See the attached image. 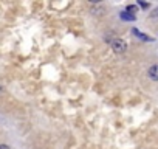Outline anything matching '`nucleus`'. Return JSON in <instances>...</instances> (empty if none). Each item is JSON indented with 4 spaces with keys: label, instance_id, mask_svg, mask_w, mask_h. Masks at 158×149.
Instances as JSON below:
<instances>
[{
    "label": "nucleus",
    "instance_id": "7",
    "mask_svg": "<svg viewBox=\"0 0 158 149\" xmlns=\"http://www.w3.org/2000/svg\"><path fill=\"white\" fill-rule=\"evenodd\" d=\"M0 149H11V147L6 146V144H0Z\"/></svg>",
    "mask_w": 158,
    "mask_h": 149
},
{
    "label": "nucleus",
    "instance_id": "6",
    "mask_svg": "<svg viewBox=\"0 0 158 149\" xmlns=\"http://www.w3.org/2000/svg\"><path fill=\"white\" fill-rule=\"evenodd\" d=\"M138 5H139L141 8H144V10H146V8H149V3H144V2H138Z\"/></svg>",
    "mask_w": 158,
    "mask_h": 149
},
{
    "label": "nucleus",
    "instance_id": "3",
    "mask_svg": "<svg viewBox=\"0 0 158 149\" xmlns=\"http://www.w3.org/2000/svg\"><path fill=\"white\" fill-rule=\"evenodd\" d=\"M119 17H121L123 20H132V22L136 19L135 16H132V14H130V13H127V11H123V13H119Z\"/></svg>",
    "mask_w": 158,
    "mask_h": 149
},
{
    "label": "nucleus",
    "instance_id": "5",
    "mask_svg": "<svg viewBox=\"0 0 158 149\" xmlns=\"http://www.w3.org/2000/svg\"><path fill=\"white\" fill-rule=\"evenodd\" d=\"M136 11H138V6H136V5H129V6H127V13H130L132 16H135Z\"/></svg>",
    "mask_w": 158,
    "mask_h": 149
},
{
    "label": "nucleus",
    "instance_id": "9",
    "mask_svg": "<svg viewBox=\"0 0 158 149\" xmlns=\"http://www.w3.org/2000/svg\"><path fill=\"white\" fill-rule=\"evenodd\" d=\"M2 90H3V89H2V86H0V93H2Z\"/></svg>",
    "mask_w": 158,
    "mask_h": 149
},
{
    "label": "nucleus",
    "instance_id": "2",
    "mask_svg": "<svg viewBox=\"0 0 158 149\" xmlns=\"http://www.w3.org/2000/svg\"><path fill=\"white\" fill-rule=\"evenodd\" d=\"M147 74H149V78H150L152 81H158V64H156V65H152V67L149 68Z\"/></svg>",
    "mask_w": 158,
    "mask_h": 149
},
{
    "label": "nucleus",
    "instance_id": "8",
    "mask_svg": "<svg viewBox=\"0 0 158 149\" xmlns=\"http://www.w3.org/2000/svg\"><path fill=\"white\" fill-rule=\"evenodd\" d=\"M156 16H158V10H155V11H153V14H152V17H156Z\"/></svg>",
    "mask_w": 158,
    "mask_h": 149
},
{
    "label": "nucleus",
    "instance_id": "4",
    "mask_svg": "<svg viewBox=\"0 0 158 149\" xmlns=\"http://www.w3.org/2000/svg\"><path fill=\"white\" fill-rule=\"evenodd\" d=\"M133 34H136L139 39H143V40H152V37H149V36H146V34H141L138 30H133Z\"/></svg>",
    "mask_w": 158,
    "mask_h": 149
},
{
    "label": "nucleus",
    "instance_id": "1",
    "mask_svg": "<svg viewBox=\"0 0 158 149\" xmlns=\"http://www.w3.org/2000/svg\"><path fill=\"white\" fill-rule=\"evenodd\" d=\"M112 48L116 51V53H124L127 50V44L121 39H113L112 40Z\"/></svg>",
    "mask_w": 158,
    "mask_h": 149
}]
</instances>
